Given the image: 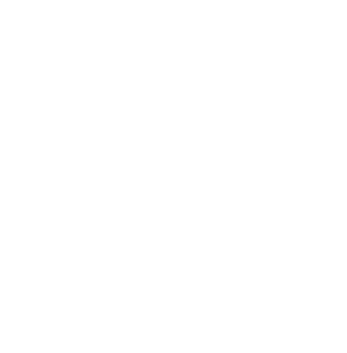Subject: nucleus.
Masks as SVG:
<instances>
[]
</instances>
